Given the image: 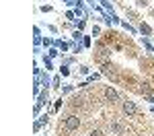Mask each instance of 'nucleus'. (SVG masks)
<instances>
[{
	"label": "nucleus",
	"instance_id": "obj_13",
	"mask_svg": "<svg viewBox=\"0 0 154 136\" xmlns=\"http://www.w3.org/2000/svg\"><path fill=\"white\" fill-rule=\"evenodd\" d=\"M121 27H123V29H128V31H130V33H136V29H134V27H131V25H128V23H121Z\"/></svg>",
	"mask_w": 154,
	"mask_h": 136
},
{
	"label": "nucleus",
	"instance_id": "obj_9",
	"mask_svg": "<svg viewBox=\"0 0 154 136\" xmlns=\"http://www.w3.org/2000/svg\"><path fill=\"white\" fill-rule=\"evenodd\" d=\"M37 103H39V105H43V103H48V91H43V93L39 95V99H37Z\"/></svg>",
	"mask_w": 154,
	"mask_h": 136
},
{
	"label": "nucleus",
	"instance_id": "obj_23",
	"mask_svg": "<svg viewBox=\"0 0 154 136\" xmlns=\"http://www.w3.org/2000/svg\"><path fill=\"white\" fill-rule=\"evenodd\" d=\"M99 33H101V27H97V25H95V27H93V35H99Z\"/></svg>",
	"mask_w": 154,
	"mask_h": 136
},
{
	"label": "nucleus",
	"instance_id": "obj_11",
	"mask_svg": "<svg viewBox=\"0 0 154 136\" xmlns=\"http://www.w3.org/2000/svg\"><path fill=\"white\" fill-rule=\"evenodd\" d=\"M142 43H144V48H146V49H150V52H154L152 43H150V41H148V39H142Z\"/></svg>",
	"mask_w": 154,
	"mask_h": 136
},
{
	"label": "nucleus",
	"instance_id": "obj_22",
	"mask_svg": "<svg viewBox=\"0 0 154 136\" xmlns=\"http://www.w3.org/2000/svg\"><path fill=\"white\" fill-rule=\"evenodd\" d=\"M88 136H103V132H101V130H93Z\"/></svg>",
	"mask_w": 154,
	"mask_h": 136
},
{
	"label": "nucleus",
	"instance_id": "obj_17",
	"mask_svg": "<svg viewBox=\"0 0 154 136\" xmlns=\"http://www.w3.org/2000/svg\"><path fill=\"white\" fill-rule=\"evenodd\" d=\"M51 87H60V76H54L51 78Z\"/></svg>",
	"mask_w": 154,
	"mask_h": 136
},
{
	"label": "nucleus",
	"instance_id": "obj_5",
	"mask_svg": "<svg viewBox=\"0 0 154 136\" xmlns=\"http://www.w3.org/2000/svg\"><path fill=\"white\" fill-rule=\"evenodd\" d=\"M99 2H101V6H103V8H105V11L109 12L111 17H113V8H111V2H109V0H99Z\"/></svg>",
	"mask_w": 154,
	"mask_h": 136
},
{
	"label": "nucleus",
	"instance_id": "obj_19",
	"mask_svg": "<svg viewBox=\"0 0 154 136\" xmlns=\"http://www.w3.org/2000/svg\"><path fill=\"white\" fill-rule=\"evenodd\" d=\"M37 122L41 124V126H45V124H48V115H41V118H39V120H37Z\"/></svg>",
	"mask_w": 154,
	"mask_h": 136
},
{
	"label": "nucleus",
	"instance_id": "obj_21",
	"mask_svg": "<svg viewBox=\"0 0 154 136\" xmlns=\"http://www.w3.org/2000/svg\"><path fill=\"white\" fill-rule=\"evenodd\" d=\"M136 2H138V6H144V8L148 6V0H136Z\"/></svg>",
	"mask_w": 154,
	"mask_h": 136
},
{
	"label": "nucleus",
	"instance_id": "obj_25",
	"mask_svg": "<svg viewBox=\"0 0 154 136\" xmlns=\"http://www.w3.org/2000/svg\"><path fill=\"white\" fill-rule=\"evenodd\" d=\"M88 2H91V4H93V6H95V2H93V0H88Z\"/></svg>",
	"mask_w": 154,
	"mask_h": 136
},
{
	"label": "nucleus",
	"instance_id": "obj_12",
	"mask_svg": "<svg viewBox=\"0 0 154 136\" xmlns=\"http://www.w3.org/2000/svg\"><path fill=\"white\" fill-rule=\"evenodd\" d=\"M43 48H54V41L45 37V39H43Z\"/></svg>",
	"mask_w": 154,
	"mask_h": 136
},
{
	"label": "nucleus",
	"instance_id": "obj_16",
	"mask_svg": "<svg viewBox=\"0 0 154 136\" xmlns=\"http://www.w3.org/2000/svg\"><path fill=\"white\" fill-rule=\"evenodd\" d=\"M72 37H74L76 41H80V39H82V33H80V31H74V33H72Z\"/></svg>",
	"mask_w": 154,
	"mask_h": 136
},
{
	"label": "nucleus",
	"instance_id": "obj_2",
	"mask_svg": "<svg viewBox=\"0 0 154 136\" xmlns=\"http://www.w3.org/2000/svg\"><path fill=\"white\" fill-rule=\"evenodd\" d=\"M121 109H123L125 115H130V118L138 113V107H136V103H134V101H123V103H121Z\"/></svg>",
	"mask_w": 154,
	"mask_h": 136
},
{
	"label": "nucleus",
	"instance_id": "obj_4",
	"mask_svg": "<svg viewBox=\"0 0 154 136\" xmlns=\"http://www.w3.org/2000/svg\"><path fill=\"white\" fill-rule=\"evenodd\" d=\"M54 46H56L58 49H62V52H68V48H70V46H68L66 41H62V39H56V41H54Z\"/></svg>",
	"mask_w": 154,
	"mask_h": 136
},
{
	"label": "nucleus",
	"instance_id": "obj_26",
	"mask_svg": "<svg viewBox=\"0 0 154 136\" xmlns=\"http://www.w3.org/2000/svg\"><path fill=\"white\" fill-rule=\"evenodd\" d=\"M152 17H154V11H152Z\"/></svg>",
	"mask_w": 154,
	"mask_h": 136
},
{
	"label": "nucleus",
	"instance_id": "obj_7",
	"mask_svg": "<svg viewBox=\"0 0 154 136\" xmlns=\"http://www.w3.org/2000/svg\"><path fill=\"white\" fill-rule=\"evenodd\" d=\"M103 74H107V76H109V78H113V81H117V74L113 72L109 66H105V68H103Z\"/></svg>",
	"mask_w": 154,
	"mask_h": 136
},
{
	"label": "nucleus",
	"instance_id": "obj_8",
	"mask_svg": "<svg viewBox=\"0 0 154 136\" xmlns=\"http://www.w3.org/2000/svg\"><path fill=\"white\" fill-rule=\"evenodd\" d=\"M140 33H144V35H150V33H152V29H150L146 23H142V25H140Z\"/></svg>",
	"mask_w": 154,
	"mask_h": 136
},
{
	"label": "nucleus",
	"instance_id": "obj_6",
	"mask_svg": "<svg viewBox=\"0 0 154 136\" xmlns=\"http://www.w3.org/2000/svg\"><path fill=\"white\" fill-rule=\"evenodd\" d=\"M111 130H113L115 134H121V132H123V126L117 124V122H111Z\"/></svg>",
	"mask_w": 154,
	"mask_h": 136
},
{
	"label": "nucleus",
	"instance_id": "obj_20",
	"mask_svg": "<svg viewBox=\"0 0 154 136\" xmlns=\"http://www.w3.org/2000/svg\"><path fill=\"white\" fill-rule=\"evenodd\" d=\"M72 89H74V87H72V85H68V87H64V89H62V95H66V93H70Z\"/></svg>",
	"mask_w": 154,
	"mask_h": 136
},
{
	"label": "nucleus",
	"instance_id": "obj_14",
	"mask_svg": "<svg viewBox=\"0 0 154 136\" xmlns=\"http://www.w3.org/2000/svg\"><path fill=\"white\" fill-rule=\"evenodd\" d=\"M76 14H74V11H68L66 12V19H70V21H78V19H74Z\"/></svg>",
	"mask_w": 154,
	"mask_h": 136
},
{
	"label": "nucleus",
	"instance_id": "obj_24",
	"mask_svg": "<svg viewBox=\"0 0 154 136\" xmlns=\"http://www.w3.org/2000/svg\"><path fill=\"white\" fill-rule=\"evenodd\" d=\"M146 101H150V103L154 105V97H152V95H146Z\"/></svg>",
	"mask_w": 154,
	"mask_h": 136
},
{
	"label": "nucleus",
	"instance_id": "obj_3",
	"mask_svg": "<svg viewBox=\"0 0 154 136\" xmlns=\"http://www.w3.org/2000/svg\"><path fill=\"white\" fill-rule=\"evenodd\" d=\"M105 97H107V101H111V103L119 101L117 91H115V89H111V87H105Z\"/></svg>",
	"mask_w": 154,
	"mask_h": 136
},
{
	"label": "nucleus",
	"instance_id": "obj_10",
	"mask_svg": "<svg viewBox=\"0 0 154 136\" xmlns=\"http://www.w3.org/2000/svg\"><path fill=\"white\" fill-rule=\"evenodd\" d=\"M58 54H60V52H58V48H56V46H54V48H49V52H48V56H49V58H56Z\"/></svg>",
	"mask_w": 154,
	"mask_h": 136
},
{
	"label": "nucleus",
	"instance_id": "obj_15",
	"mask_svg": "<svg viewBox=\"0 0 154 136\" xmlns=\"http://www.w3.org/2000/svg\"><path fill=\"white\" fill-rule=\"evenodd\" d=\"M43 64H45V70L51 68V60H49V56H48V58H43Z\"/></svg>",
	"mask_w": 154,
	"mask_h": 136
},
{
	"label": "nucleus",
	"instance_id": "obj_1",
	"mask_svg": "<svg viewBox=\"0 0 154 136\" xmlns=\"http://www.w3.org/2000/svg\"><path fill=\"white\" fill-rule=\"evenodd\" d=\"M78 126H80V120H78L76 115H68V118L64 120V130H66V132H74V130H78Z\"/></svg>",
	"mask_w": 154,
	"mask_h": 136
},
{
	"label": "nucleus",
	"instance_id": "obj_18",
	"mask_svg": "<svg viewBox=\"0 0 154 136\" xmlns=\"http://www.w3.org/2000/svg\"><path fill=\"white\" fill-rule=\"evenodd\" d=\"M60 72H62V76H68V74H70V70H68L66 66H62V68H60Z\"/></svg>",
	"mask_w": 154,
	"mask_h": 136
}]
</instances>
